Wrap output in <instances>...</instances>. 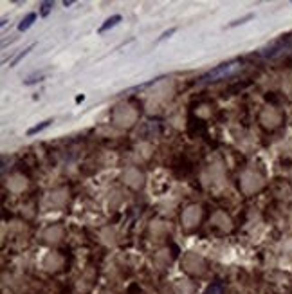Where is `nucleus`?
Wrapping results in <instances>:
<instances>
[{"label":"nucleus","mask_w":292,"mask_h":294,"mask_svg":"<svg viewBox=\"0 0 292 294\" xmlns=\"http://www.w3.org/2000/svg\"><path fill=\"white\" fill-rule=\"evenodd\" d=\"M240 62L233 60V62H226V63H220V65L213 67L211 70H208L206 74H202L199 78V83H211V81H218V79H226L229 76H233L235 72L240 70Z\"/></svg>","instance_id":"nucleus-1"},{"label":"nucleus","mask_w":292,"mask_h":294,"mask_svg":"<svg viewBox=\"0 0 292 294\" xmlns=\"http://www.w3.org/2000/svg\"><path fill=\"white\" fill-rule=\"evenodd\" d=\"M288 53H292V35L283 36V38H279V40H276V42H272L270 45H267L265 49H261L260 56L274 60V58H279Z\"/></svg>","instance_id":"nucleus-2"},{"label":"nucleus","mask_w":292,"mask_h":294,"mask_svg":"<svg viewBox=\"0 0 292 294\" xmlns=\"http://www.w3.org/2000/svg\"><path fill=\"white\" fill-rule=\"evenodd\" d=\"M166 78V76H157V78L150 79V81H144V83H139V85H133V87L126 88V90H123L121 94H130V92H137V90H144V88L152 87V85H157L159 81H163V79Z\"/></svg>","instance_id":"nucleus-3"},{"label":"nucleus","mask_w":292,"mask_h":294,"mask_svg":"<svg viewBox=\"0 0 292 294\" xmlns=\"http://www.w3.org/2000/svg\"><path fill=\"white\" fill-rule=\"evenodd\" d=\"M121 20H123V17H121V15H112L110 18H106L105 22H103L101 26H99V29H97V33H99V35H103V33H106V31H108V29H112V27L117 26V24H119Z\"/></svg>","instance_id":"nucleus-4"},{"label":"nucleus","mask_w":292,"mask_h":294,"mask_svg":"<svg viewBox=\"0 0 292 294\" xmlns=\"http://www.w3.org/2000/svg\"><path fill=\"white\" fill-rule=\"evenodd\" d=\"M35 20H36V13H27L26 17L22 18V22L18 24V31L26 33L27 29H31L33 24H35Z\"/></svg>","instance_id":"nucleus-5"},{"label":"nucleus","mask_w":292,"mask_h":294,"mask_svg":"<svg viewBox=\"0 0 292 294\" xmlns=\"http://www.w3.org/2000/svg\"><path fill=\"white\" fill-rule=\"evenodd\" d=\"M53 123H54V119H45V121H42V123H38V125H35V127L29 128V130H27V136H29V137L36 136V134L44 132L45 128H49Z\"/></svg>","instance_id":"nucleus-6"},{"label":"nucleus","mask_w":292,"mask_h":294,"mask_svg":"<svg viewBox=\"0 0 292 294\" xmlns=\"http://www.w3.org/2000/svg\"><path fill=\"white\" fill-rule=\"evenodd\" d=\"M35 45H36V44H31V45H27V47H26V49H24V51H20V53H18V54H17V56H15V58H13V60H11V63H9V67H17V65H18V63L22 62L24 58H26V56H27V54L31 53L33 49H35Z\"/></svg>","instance_id":"nucleus-7"},{"label":"nucleus","mask_w":292,"mask_h":294,"mask_svg":"<svg viewBox=\"0 0 292 294\" xmlns=\"http://www.w3.org/2000/svg\"><path fill=\"white\" fill-rule=\"evenodd\" d=\"M45 79V72H38V74H33L29 78L24 79V85H35V83H40Z\"/></svg>","instance_id":"nucleus-8"},{"label":"nucleus","mask_w":292,"mask_h":294,"mask_svg":"<svg viewBox=\"0 0 292 294\" xmlns=\"http://www.w3.org/2000/svg\"><path fill=\"white\" fill-rule=\"evenodd\" d=\"M53 8H54V2H42L40 4V17L47 18L49 13L53 11Z\"/></svg>","instance_id":"nucleus-9"},{"label":"nucleus","mask_w":292,"mask_h":294,"mask_svg":"<svg viewBox=\"0 0 292 294\" xmlns=\"http://www.w3.org/2000/svg\"><path fill=\"white\" fill-rule=\"evenodd\" d=\"M252 18H254V15L252 13H249V15H245V17H242V18H238V20H233V22L229 24V29L231 27H236V26H242V24H245V22H249V20H252Z\"/></svg>","instance_id":"nucleus-10"},{"label":"nucleus","mask_w":292,"mask_h":294,"mask_svg":"<svg viewBox=\"0 0 292 294\" xmlns=\"http://www.w3.org/2000/svg\"><path fill=\"white\" fill-rule=\"evenodd\" d=\"M175 31H177V27H170L168 31H164L163 35L159 36V38L155 40V44H161V42H164V40H168L172 35H175Z\"/></svg>","instance_id":"nucleus-11"},{"label":"nucleus","mask_w":292,"mask_h":294,"mask_svg":"<svg viewBox=\"0 0 292 294\" xmlns=\"http://www.w3.org/2000/svg\"><path fill=\"white\" fill-rule=\"evenodd\" d=\"M206 294H224V287H222L220 281H217V283H213V285L206 290Z\"/></svg>","instance_id":"nucleus-12"},{"label":"nucleus","mask_w":292,"mask_h":294,"mask_svg":"<svg viewBox=\"0 0 292 294\" xmlns=\"http://www.w3.org/2000/svg\"><path fill=\"white\" fill-rule=\"evenodd\" d=\"M72 4H74V2H72V0H65V2H63V6H65V8H71Z\"/></svg>","instance_id":"nucleus-13"},{"label":"nucleus","mask_w":292,"mask_h":294,"mask_svg":"<svg viewBox=\"0 0 292 294\" xmlns=\"http://www.w3.org/2000/svg\"><path fill=\"white\" fill-rule=\"evenodd\" d=\"M83 100H85V96H83V94H81V96L76 97V103H81V101H83Z\"/></svg>","instance_id":"nucleus-14"},{"label":"nucleus","mask_w":292,"mask_h":294,"mask_svg":"<svg viewBox=\"0 0 292 294\" xmlns=\"http://www.w3.org/2000/svg\"><path fill=\"white\" fill-rule=\"evenodd\" d=\"M6 24H8V18H2V22H0V26L6 27Z\"/></svg>","instance_id":"nucleus-15"}]
</instances>
